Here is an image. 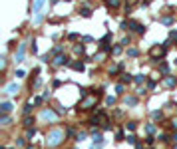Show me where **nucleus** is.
<instances>
[{
    "label": "nucleus",
    "mask_w": 177,
    "mask_h": 149,
    "mask_svg": "<svg viewBox=\"0 0 177 149\" xmlns=\"http://www.w3.org/2000/svg\"><path fill=\"white\" fill-rule=\"evenodd\" d=\"M159 70H161V74H167V72H169V68H167L165 64H161V68H159Z\"/></svg>",
    "instance_id": "21"
},
{
    "label": "nucleus",
    "mask_w": 177,
    "mask_h": 149,
    "mask_svg": "<svg viewBox=\"0 0 177 149\" xmlns=\"http://www.w3.org/2000/svg\"><path fill=\"white\" fill-rule=\"evenodd\" d=\"M0 121H2V125H8V121H10V117H8L6 113H4V116H2V119H0Z\"/></svg>",
    "instance_id": "18"
},
{
    "label": "nucleus",
    "mask_w": 177,
    "mask_h": 149,
    "mask_svg": "<svg viewBox=\"0 0 177 149\" xmlns=\"http://www.w3.org/2000/svg\"><path fill=\"white\" fill-rule=\"evenodd\" d=\"M32 123H34V119H30V117H26V119H24V127H30Z\"/></svg>",
    "instance_id": "16"
},
{
    "label": "nucleus",
    "mask_w": 177,
    "mask_h": 149,
    "mask_svg": "<svg viewBox=\"0 0 177 149\" xmlns=\"http://www.w3.org/2000/svg\"><path fill=\"white\" fill-rule=\"evenodd\" d=\"M24 52H26V44H20L18 52L14 54V62H22V60H24Z\"/></svg>",
    "instance_id": "2"
},
{
    "label": "nucleus",
    "mask_w": 177,
    "mask_h": 149,
    "mask_svg": "<svg viewBox=\"0 0 177 149\" xmlns=\"http://www.w3.org/2000/svg\"><path fill=\"white\" fill-rule=\"evenodd\" d=\"M121 139H124V131H117L116 133V141H121Z\"/></svg>",
    "instance_id": "20"
},
{
    "label": "nucleus",
    "mask_w": 177,
    "mask_h": 149,
    "mask_svg": "<svg viewBox=\"0 0 177 149\" xmlns=\"http://www.w3.org/2000/svg\"><path fill=\"white\" fill-rule=\"evenodd\" d=\"M80 12H82V16H86V18H88V16L92 14V12H90V8H82V10H80Z\"/></svg>",
    "instance_id": "17"
},
{
    "label": "nucleus",
    "mask_w": 177,
    "mask_h": 149,
    "mask_svg": "<svg viewBox=\"0 0 177 149\" xmlns=\"http://www.w3.org/2000/svg\"><path fill=\"white\" fill-rule=\"evenodd\" d=\"M137 54H140V52H137V48H129V50H128V56H129V58H136Z\"/></svg>",
    "instance_id": "11"
},
{
    "label": "nucleus",
    "mask_w": 177,
    "mask_h": 149,
    "mask_svg": "<svg viewBox=\"0 0 177 149\" xmlns=\"http://www.w3.org/2000/svg\"><path fill=\"white\" fill-rule=\"evenodd\" d=\"M102 141H104V137H102V135H94V143H96V145H102Z\"/></svg>",
    "instance_id": "12"
},
{
    "label": "nucleus",
    "mask_w": 177,
    "mask_h": 149,
    "mask_svg": "<svg viewBox=\"0 0 177 149\" xmlns=\"http://www.w3.org/2000/svg\"><path fill=\"white\" fill-rule=\"evenodd\" d=\"M125 104H128V105H136V104H137V97H133V96L125 97Z\"/></svg>",
    "instance_id": "8"
},
{
    "label": "nucleus",
    "mask_w": 177,
    "mask_h": 149,
    "mask_svg": "<svg viewBox=\"0 0 177 149\" xmlns=\"http://www.w3.org/2000/svg\"><path fill=\"white\" fill-rule=\"evenodd\" d=\"M121 82H132V76H129V74H124V76H121Z\"/></svg>",
    "instance_id": "19"
},
{
    "label": "nucleus",
    "mask_w": 177,
    "mask_h": 149,
    "mask_svg": "<svg viewBox=\"0 0 177 149\" xmlns=\"http://www.w3.org/2000/svg\"><path fill=\"white\" fill-rule=\"evenodd\" d=\"M149 2H151V0H145V2H143V4H149Z\"/></svg>",
    "instance_id": "28"
},
{
    "label": "nucleus",
    "mask_w": 177,
    "mask_h": 149,
    "mask_svg": "<svg viewBox=\"0 0 177 149\" xmlns=\"http://www.w3.org/2000/svg\"><path fill=\"white\" fill-rule=\"evenodd\" d=\"M42 117L44 119H56V113H54L52 109H44V112H42Z\"/></svg>",
    "instance_id": "4"
},
{
    "label": "nucleus",
    "mask_w": 177,
    "mask_h": 149,
    "mask_svg": "<svg viewBox=\"0 0 177 149\" xmlns=\"http://www.w3.org/2000/svg\"><path fill=\"white\" fill-rule=\"evenodd\" d=\"M128 129H132V131L136 129V121H129V123H128Z\"/></svg>",
    "instance_id": "24"
},
{
    "label": "nucleus",
    "mask_w": 177,
    "mask_h": 149,
    "mask_svg": "<svg viewBox=\"0 0 177 149\" xmlns=\"http://www.w3.org/2000/svg\"><path fill=\"white\" fill-rule=\"evenodd\" d=\"M10 109H12V105H10V104H2V113H8Z\"/></svg>",
    "instance_id": "13"
},
{
    "label": "nucleus",
    "mask_w": 177,
    "mask_h": 149,
    "mask_svg": "<svg viewBox=\"0 0 177 149\" xmlns=\"http://www.w3.org/2000/svg\"><path fill=\"white\" fill-rule=\"evenodd\" d=\"M44 2H46V0H36V2H34V12H40V8L44 6Z\"/></svg>",
    "instance_id": "7"
},
{
    "label": "nucleus",
    "mask_w": 177,
    "mask_h": 149,
    "mask_svg": "<svg viewBox=\"0 0 177 149\" xmlns=\"http://www.w3.org/2000/svg\"><path fill=\"white\" fill-rule=\"evenodd\" d=\"M16 78H24V70H18V72H16Z\"/></svg>",
    "instance_id": "26"
},
{
    "label": "nucleus",
    "mask_w": 177,
    "mask_h": 149,
    "mask_svg": "<svg viewBox=\"0 0 177 149\" xmlns=\"http://www.w3.org/2000/svg\"><path fill=\"white\" fill-rule=\"evenodd\" d=\"M16 92H20L18 84H10V86H6V93H16Z\"/></svg>",
    "instance_id": "5"
},
{
    "label": "nucleus",
    "mask_w": 177,
    "mask_h": 149,
    "mask_svg": "<svg viewBox=\"0 0 177 149\" xmlns=\"http://www.w3.org/2000/svg\"><path fill=\"white\" fill-rule=\"evenodd\" d=\"M72 68H74V70H80V72H82V70H84V64H82V62H72Z\"/></svg>",
    "instance_id": "10"
},
{
    "label": "nucleus",
    "mask_w": 177,
    "mask_h": 149,
    "mask_svg": "<svg viewBox=\"0 0 177 149\" xmlns=\"http://www.w3.org/2000/svg\"><path fill=\"white\" fill-rule=\"evenodd\" d=\"M171 127H173V129H177V119H171Z\"/></svg>",
    "instance_id": "27"
},
{
    "label": "nucleus",
    "mask_w": 177,
    "mask_h": 149,
    "mask_svg": "<svg viewBox=\"0 0 177 149\" xmlns=\"http://www.w3.org/2000/svg\"><path fill=\"white\" fill-rule=\"evenodd\" d=\"M62 139H64V131L62 129H52L48 135H46V141H48V145H52V147H56Z\"/></svg>",
    "instance_id": "1"
},
{
    "label": "nucleus",
    "mask_w": 177,
    "mask_h": 149,
    "mask_svg": "<svg viewBox=\"0 0 177 149\" xmlns=\"http://www.w3.org/2000/svg\"><path fill=\"white\" fill-rule=\"evenodd\" d=\"M30 112H32V105L26 104V105H24V113H30Z\"/></svg>",
    "instance_id": "23"
},
{
    "label": "nucleus",
    "mask_w": 177,
    "mask_h": 149,
    "mask_svg": "<svg viewBox=\"0 0 177 149\" xmlns=\"http://www.w3.org/2000/svg\"><path fill=\"white\" fill-rule=\"evenodd\" d=\"M94 105H96V97H92V100L82 101V105H80V108H82V109H92Z\"/></svg>",
    "instance_id": "3"
},
{
    "label": "nucleus",
    "mask_w": 177,
    "mask_h": 149,
    "mask_svg": "<svg viewBox=\"0 0 177 149\" xmlns=\"http://www.w3.org/2000/svg\"><path fill=\"white\" fill-rule=\"evenodd\" d=\"M136 82H137V84H141V82H145V76H136Z\"/></svg>",
    "instance_id": "22"
},
{
    "label": "nucleus",
    "mask_w": 177,
    "mask_h": 149,
    "mask_svg": "<svg viewBox=\"0 0 177 149\" xmlns=\"http://www.w3.org/2000/svg\"><path fill=\"white\" fill-rule=\"evenodd\" d=\"M54 64H56V66H66V64H68V58H66V56H58Z\"/></svg>",
    "instance_id": "6"
},
{
    "label": "nucleus",
    "mask_w": 177,
    "mask_h": 149,
    "mask_svg": "<svg viewBox=\"0 0 177 149\" xmlns=\"http://www.w3.org/2000/svg\"><path fill=\"white\" fill-rule=\"evenodd\" d=\"M153 131H155V125H151V123H149V125H147V133H153Z\"/></svg>",
    "instance_id": "25"
},
{
    "label": "nucleus",
    "mask_w": 177,
    "mask_h": 149,
    "mask_svg": "<svg viewBox=\"0 0 177 149\" xmlns=\"http://www.w3.org/2000/svg\"><path fill=\"white\" fill-rule=\"evenodd\" d=\"M120 52H121V46H113V48H112V54H113V56H117Z\"/></svg>",
    "instance_id": "14"
},
{
    "label": "nucleus",
    "mask_w": 177,
    "mask_h": 149,
    "mask_svg": "<svg viewBox=\"0 0 177 149\" xmlns=\"http://www.w3.org/2000/svg\"><path fill=\"white\" fill-rule=\"evenodd\" d=\"M106 2H108L109 8H117V6H120V0H106Z\"/></svg>",
    "instance_id": "9"
},
{
    "label": "nucleus",
    "mask_w": 177,
    "mask_h": 149,
    "mask_svg": "<svg viewBox=\"0 0 177 149\" xmlns=\"http://www.w3.org/2000/svg\"><path fill=\"white\" fill-rule=\"evenodd\" d=\"M165 84H167V86H175L177 80H175V78H167V80H165Z\"/></svg>",
    "instance_id": "15"
}]
</instances>
